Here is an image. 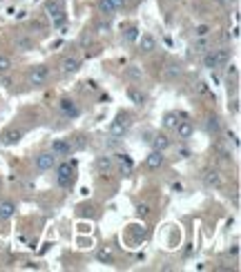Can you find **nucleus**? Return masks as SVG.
Segmentation results:
<instances>
[{
    "instance_id": "4468645a",
    "label": "nucleus",
    "mask_w": 241,
    "mask_h": 272,
    "mask_svg": "<svg viewBox=\"0 0 241 272\" xmlns=\"http://www.w3.org/2000/svg\"><path fill=\"white\" fill-rule=\"evenodd\" d=\"M192 52H194V54H201V56H203L205 52H210V38H208V36L197 38V40L192 42Z\"/></svg>"
},
{
    "instance_id": "a211bd4d",
    "label": "nucleus",
    "mask_w": 241,
    "mask_h": 272,
    "mask_svg": "<svg viewBox=\"0 0 241 272\" xmlns=\"http://www.w3.org/2000/svg\"><path fill=\"white\" fill-rule=\"evenodd\" d=\"M96 168L100 170V172H112V168H114V158L112 156H99L96 158Z\"/></svg>"
},
{
    "instance_id": "c85d7f7f",
    "label": "nucleus",
    "mask_w": 241,
    "mask_h": 272,
    "mask_svg": "<svg viewBox=\"0 0 241 272\" xmlns=\"http://www.w3.org/2000/svg\"><path fill=\"white\" fill-rule=\"evenodd\" d=\"M137 38H139V29H137V27H130V29L125 32V40L127 42H134Z\"/></svg>"
},
{
    "instance_id": "72a5a7b5",
    "label": "nucleus",
    "mask_w": 241,
    "mask_h": 272,
    "mask_svg": "<svg viewBox=\"0 0 241 272\" xmlns=\"http://www.w3.org/2000/svg\"><path fill=\"white\" fill-rule=\"evenodd\" d=\"M197 92H199V94H205V92H208V87H205V83H199V85H197Z\"/></svg>"
},
{
    "instance_id": "412c9836",
    "label": "nucleus",
    "mask_w": 241,
    "mask_h": 272,
    "mask_svg": "<svg viewBox=\"0 0 241 272\" xmlns=\"http://www.w3.org/2000/svg\"><path fill=\"white\" fill-rule=\"evenodd\" d=\"M181 74H183V67H181V65H168V67H165V78L168 80L179 78Z\"/></svg>"
},
{
    "instance_id": "0eeeda50",
    "label": "nucleus",
    "mask_w": 241,
    "mask_h": 272,
    "mask_svg": "<svg viewBox=\"0 0 241 272\" xmlns=\"http://www.w3.org/2000/svg\"><path fill=\"white\" fill-rule=\"evenodd\" d=\"M163 163H165V156H163L161 150H152L150 156H147V161H145V165L150 170H159V168H163Z\"/></svg>"
},
{
    "instance_id": "7ed1b4c3",
    "label": "nucleus",
    "mask_w": 241,
    "mask_h": 272,
    "mask_svg": "<svg viewBox=\"0 0 241 272\" xmlns=\"http://www.w3.org/2000/svg\"><path fill=\"white\" fill-rule=\"evenodd\" d=\"M49 80V67L47 65H36V67H32V72H29V83L36 85V87H40V85H45Z\"/></svg>"
},
{
    "instance_id": "b1692460",
    "label": "nucleus",
    "mask_w": 241,
    "mask_h": 272,
    "mask_svg": "<svg viewBox=\"0 0 241 272\" xmlns=\"http://www.w3.org/2000/svg\"><path fill=\"white\" fill-rule=\"evenodd\" d=\"M96 259H99L100 263H114V254H112V250H107V248L96 252Z\"/></svg>"
},
{
    "instance_id": "6e6552de",
    "label": "nucleus",
    "mask_w": 241,
    "mask_h": 272,
    "mask_svg": "<svg viewBox=\"0 0 241 272\" xmlns=\"http://www.w3.org/2000/svg\"><path fill=\"white\" fill-rule=\"evenodd\" d=\"M139 40V47H141L143 54H152L154 49H157V40H154L152 34H143L141 38H137Z\"/></svg>"
},
{
    "instance_id": "2f4dec72",
    "label": "nucleus",
    "mask_w": 241,
    "mask_h": 272,
    "mask_svg": "<svg viewBox=\"0 0 241 272\" xmlns=\"http://www.w3.org/2000/svg\"><path fill=\"white\" fill-rule=\"evenodd\" d=\"M112 5H114V9L119 11V9H123V7L127 5V0H112Z\"/></svg>"
},
{
    "instance_id": "cd10ccee",
    "label": "nucleus",
    "mask_w": 241,
    "mask_h": 272,
    "mask_svg": "<svg viewBox=\"0 0 241 272\" xmlns=\"http://www.w3.org/2000/svg\"><path fill=\"white\" fill-rule=\"evenodd\" d=\"M179 123V116L177 114H165V118H163V125L168 127V130H174Z\"/></svg>"
},
{
    "instance_id": "473e14b6",
    "label": "nucleus",
    "mask_w": 241,
    "mask_h": 272,
    "mask_svg": "<svg viewBox=\"0 0 241 272\" xmlns=\"http://www.w3.org/2000/svg\"><path fill=\"white\" fill-rule=\"evenodd\" d=\"M137 212H139V214H143V216H145V214H150V208H147V205H139V208H137Z\"/></svg>"
},
{
    "instance_id": "6ab92c4d",
    "label": "nucleus",
    "mask_w": 241,
    "mask_h": 272,
    "mask_svg": "<svg viewBox=\"0 0 241 272\" xmlns=\"http://www.w3.org/2000/svg\"><path fill=\"white\" fill-rule=\"evenodd\" d=\"M150 141H152V147H154V150H161V152L170 147V138H168L165 134H157L154 138H150Z\"/></svg>"
},
{
    "instance_id": "2eb2a0df",
    "label": "nucleus",
    "mask_w": 241,
    "mask_h": 272,
    "mask_svg": "<svg viewBox=\"0 0 241 272\" xmlns=\"http://www.w3.org/2000/svg\"><path fill=\"white\" fill-rule=\"evenodd\" d=\"M14 45H16V49H20V52H32V49H34V38H29V36H16Z\"/></svg>"
},
{
    "instance_id": "393cba45",
    "label": "nucleus",
    "mask_w": 241,
    "mask_h": 272,
    "mask_svg": "<svg viewBox=\"0 0 241 272\" xmlns=\"http://www.w3.org/2000/svg\"><path fill=\"white\" fill-rule=\"evenodd\" d=\"M99 9H100V14L103 16H112L114 14V5H112V0H99Z\"/></svg>"
},
{
    "instance_id": "f3484780",
    "label": "nucleus",
    "mask_w": 241,
    "mask_h": 272,
    "mask_svg": "<svg viewBox=\"0 0 241 272\" xmlns=\"http://www.w3.org/2000/svg\"><path fill=\"white\" fill-rule=\"evenodd\" d=\"M221 183H223V178H221V174L217 172V170L205 174V185H208V188H221Z\"/></svg>"
},
{
    "instance_id": "f8f14e48",
    "label": "nucleus",
    "mask_w": 241,
    "mask_h": 272,
    "mask_svg": "<svg viewBox=\"0 0 241 272\" xmlns=\"http://www.w3.org/2000/svg\"><path fill=\"white\" fill-rule=\"evenodd\" d=\"M69 152H72V143L63 141V138L52 143V154H56V156H67Z\"/></svg>"
},
{
    "instance_id": "20e7f679",
    "label": "nucleus",
    "mask_w": 241,
    "mask_h": 272,
    "mask_svg": "<svg viewBox=\"0 0 241 272\" xmlns=\"http://www.w3.org/2000/svg\"><path fill=\"white\" fill-rule=\"evenodd\" d=\"M34 165H36L38 172H47V170H52L54 165H56V154H52V152L38 154L36 161H34Z\"/></svg>"
},
{
    "instance_id": "7c9ffc66",
    "label": "nucleus",
    "mask_w": 241,
    "mask_h": 272,
    "mask_svg": "<svg viewBox=\"0 0 241 272\" xmlns=\"http://www.w3.org/2000/svg\"><path fill=\"white\" fill-rule=\"evenodd\" d=\"M96 32H99V34H107V32H110V22H99V25H96Z\"/></svg>"
},
{
    "instance_id": "bb28decb",
    "label": "nucleus",
    "mask_w": 241,
    "mask_h": 272,
    "mask_svg": "<svg viewBox=\"0 0 241 272\" xmlns=\"http://www.w3.org/2000/svg\"><path fill=\"white\" fill-rule=\"evenodd\" d=\"M212 27L210 25H197L194 27V38H203V36H210Z\"/></svg>"
},
{
    "instance_id": "c9c22d12",
    "label": "nucleus",
    "mask_w": 241,
    "mask_h": 272,
    "mask_svg": "<svg viewBox=\"0 0 241 272\" xmlns=\"http://www.w3.org/2000/svg\"><path fill=\"white\" fill-rule=\"evenodd\" d=\"M80 42H83V45H89V42H92V38H89V36H83V38H80Z\"/></svg>"
},
{
    "instance_id": "ddd939ff",
    "label": "nucleus",
    "mask_w": 241,
    "mask_h": 272,
    "mask_svg": "<svg viewBox=\"0 0 241 272\" xmlns=\"http://www.w3.org/2000/svg\"><path fill=\"white\" fill-rule=\"evenodd\" d=\"M60 69H63V74H76L80 69V60L79 58H74V56H67V58H63Z\"/></svg>"
},
{
    "instance_id": "5701e85b",
    "label": "nucleus",
    "mask_w": 241,
    "mask_h": 272,
    "mask_svg": "<svg viewBox=\"0 0 241 272\" xmlns=\"http://www.w3.org/2000/svg\"><path fill=\"white\" fill-rule=\"evenodd\" d=\"M205 127H208L210 134H219L221 132V120L217 118V116H210V118L205 120Z\"/></svg>"
},
{
    "instance_id": "f257e3e1",
    "label": "nucleus",
    "mask_w": 241,
    "mask_h": 272,
    "mask_svg": "<svg viewBox=\"0 0 241 272\" xmlns=\"http://www.w3.org/2000/svg\"><path fill=\"white\" fill-rule=\"evenodd\" d=\"M232 56V49L230 47H221V49H210V52L203 54V67L208 69H219L223 65H228Z\"/></svg>"
},
{
    "instance_id": "c756f323",
    "label": "nucleus",
    "mask_w": 241,
    "mask_h": 272,
    "mask_svg": "<svg viewBox=\"0 0 241 272\" xmlns=\"http://www.w3.org/2000/svg\"><path fill=\"white\" fill-rule=\"evenodd\" d=\"M65 20H67V16H65V11H63V14H58V16L52 18V25H54V27H63Z\"/></svg>"
},
{
    "instance_id": "9d476101",
    "label": "nucleus",
    "mask_w": 241,
    "mask_h": 272,
    "mask_svg": "<svg viewBox=\"0 0 241 272\" xmlns=\"http://www.w3.org/2000/svg\"><path fill=\"white\" fill-rule=\"evenodd\" d=\"M174 132H177V136L181 138V141H185V138H190L194 132V125L190 123V120H179L177 127H174Z\"/></svg>"
},
{
    "instance_id": "39448f33",
    "label": "nucleus",
    "mask_w": 241,
    "mask_h": 272,
    "mask_svg": "<svg viewBox=\"0 0 241 272\" xmlns=\"http://www.w3.org/2000/svg\"><path fill=\"white\" fill-rule=\"evenodd\" d=\"M74 168H72V163H60V165H58V185H60V188H67L69 183H72V176H74Z\"/></svg>"
},
{
    "instance_id": "dca6fc26",
    "label": "nucleus",
    "mask_w": 241,
    "mask_h": 272,
    "mask_svg": "<svg viewBox=\"0 0 241 272\" xmlns=\"http://www.w3.org/2000/svg\"><path fill=\"white\" fill-rule=\"evenodd\" d=\"M20 138H22V130H7L5 136H2V143L5 145H16Z\"/></svg>"
},
{
    "instance_id": "1a4fd4ad",
    "label": "nucleus",
    "mask_w": 241,
    "mask_h": 272,
    "mask_svg": "<svg viewBox=\"0 0 241 272\" xmlns=\"http://www.w3.org/2000/svg\"><path fill=\"white\" fill-rule=\"evenodd\" d=\"M14 214H16V203L9 199L0 201V221H9Z\"/></svg>"
},
{
    "instance_id": "aec40b11",
    "label": "nucleus",
    "mask_w": 241,
    "mask_h": 272,
    "mask_svg": "<svg viewBox=\"0 0 241 272\" xmlns=\"http://www.w3.org/2000/svg\"><path fill=\"white\" fill-rule=\"evenodd\" d=\"M125 76L130 80H141L143 78V69L139 65H127L125 67Z\"/></svg>"
},
{
    "instance_id": "f03ea898",
    "label": "nucleus",
    "mask_w": 241,
    "mask_h": 272,
    "mask_svg": "<svg viewBox=\"0 0 241 272\" xmlns=\"http://www.w3.org/2000/svg\"><path fill=\"white\" fill-rule=\"evenodd\" d=\"M130 125H132L130 114H119V116H116V120H112L110 134L114 136V138H120V136H123L127 130H130Z\"/></svg>"
},
{
    "instance_id": "4be33fe9",
    "label": "nucleus",
    "mask_w": 241,
    "mask_h": 272,
    "mask_svg": "<svg viewBox=\"0 0 241 272\" xmlns=\"http://www.w3.org/2000/svg\"><path fill=\"white\" fill-rule=\"evenodd\" d=\"M127 96H130L132 103H137V105L145 103V94H143V92H139L137 87H130V89H127Z\"/></svg>"
},
{
    "instance_id": "9b49d317",
    "label": "nucleus",
    "mask_w": 241,
    "mask_h": 272,
    "mask_svg": "<svg viewBox=\"0 0 241 272\" xmlns=\"http://www.w3.org/2000/svg\"><path fill=\"white\" fill-rule=\"evenodd\" d=\"M63 11H65L63 0H47V2H45V14H47L49 18L58 16V14H63Z\"/></svg>"
},
{
    "instance_id": "a878e982",
    "label": "nucleus",
    "mask_w": 241,
    "mask_h": 272,
    "mask_svg": "<svg viewBox=\"0 0 241 272\" xmlns=\"http://www.w3.org/2000/svg\"><path fill=\"white\" fill-rule=\"evenodd\" d=\"M11 67H14V63H11V58L7 56V54H0V74L11 72Z\"/></svg>"
},
{
    "instance_id": "f704fd0d",
    "label": "nucleus",
    "mask_w": 241,
    "mask_h": 272,
    "mask_svg": "<svg viewBox=\"0 0 241 272\" xmlns=\"http://www.w3.org/2000/svg\"><path fill=\"white\" fill-rule=\"evenodd\" d=\"M0 83L5 85V87H9V85H11V80H9V78H7V76H2V78H0Z\"/></svg>"
},
{
    "instance_id": "423d86ee",
    "label": "nucleus",
    "mask_w": 241,
    "mask_h": 272,
    "mask_svg": "<svg viewBox=\"0 0 241 272\" xmlns=\"http://www.w3.org/2000/svg\"><path fill=\"white\" fill-rule=\"evenodd\" d=\"M58 107H60V112H63V116H67V118H76V116L80 114L79 105L74 103L72 98H63L60 103H58Z\"/></svg>"
}]
</instances>
